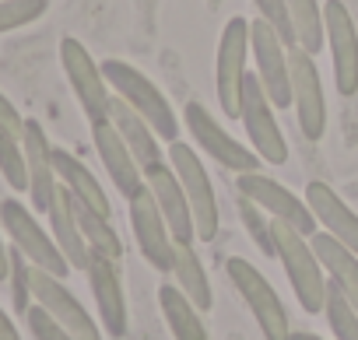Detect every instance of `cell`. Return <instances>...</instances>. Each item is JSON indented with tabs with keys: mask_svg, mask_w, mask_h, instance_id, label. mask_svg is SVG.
<instances>
[{
	"mask_svg": "<svg viewBox=\"0 0 358 340\" xmlns=\"http://www.w3.org/2000/svg\"><path fill=\"white\" fill-rule=\"evenodd\" d=\"M271 232H274V260H281L285 274H288V284L299 298V305L313 316V312H323V298H327V277H323V263L316 260L309 239L302 232H295L292 225L285 221H271Z\"/></svg>",
	"mask_w": 358,
	"mask_h": 340,
	"instance_id": "obj_1",
	"label": "cell"
},
{
	"mask_svg": "<svg viewBox=\"0 0 358 340\" xmlns=\"http://www.w3.org/2000/svg\"><path fill=\"white\" fill-rule=\"evenodd\" d=\"M102 74L109 81V88L130 105L137 109V116H144L151 123V130L162 140H179V119L165 98L162 88H155V81L148 74H141L137 67H130L127 60H102Z\"/></svg>",
	"mask_w": 358,
	"mask_h": 340,
	"instance_id": "obj_2",
	"label": "cell"
},
{
	"mask_svg": "<svg viewBox=\"0 0 358 340\" xmlns=\"http://www.w3.org/2000/svg\"><path fill=\"white\" fill-rule=\"evenodd\" d=\"M169 165H172V172L179 176V183H183V190H187L197 239H201V242H211V239L218 235L222 214H218V197H215V186H211L208 168L201 165V158L194 154V147L183 144V140H172V144H169Z\"/></svg>",
	"mask_w": 358,
	"mask_h": 340,
	"instance_id": "obj_3",
	"label": "cell"
},
{
	"mask_svg": "<svg viewBox=\"0 0 358 340\" xmlns=\"http://www.w3.org/2000/svg\"><path fill=\"white\" fill-rule=\"evenodd\" d=\"M225 274H229V281L236 284V291L243 295V302L250 305V312H253L260 333H264L267 340H288V337H292V330H288V312H285L278 291L271 288V281H267L250 260H243V256H232V260L225 263Z\"/></svg>",
	"mask_w": 358,
	"mask_h": 340,
	"instance_id": "obj_4",
	"label": "cell"
},
{
	"mask_svg": "<svg viewBox=\"0 0 358 340\" xmlns=\"http://www.w3.org/2000/svg\"><path fill=\"white\" fill-rule=\"evenodd\" d=\"M0 225H4V232L11 235V242L29 256L32 267H43L57 277H67V270H71L67 256L60 253L57 239L36 221V214L25 211L22 200H0Z\"/></svg>",
	"mask_w": 358,
	"mask_h": 340,
	"instance_id": "obj_5",
	"label": "cell"
},
{
	"mask_svg": "<svg viewBox=\"0 0 358 340\" xmlns=\"http://www.w3.org/2000/svg\"><path fill=\"white\" fill-rule=\"evenodd\" d=\"M250 53L257 60V77L274 109L292 105V50L264 18L250 22Z\"/></svg>",
	"mask_w": 358,
	"mask_h": 340,
	"instance_id": "obj_6",
	"label": "cell"
},
{
	"mask_svg": "<svg viewBox=\"0 0 358 340\" xmlns=\"http://www.w3.org/2000/svg\"><path fill=\"white\" fill-rule=\"evenodd\" d=\"M239 119L250 133V144L253 151L271 161V165H285L288 161V144H285V133L278 126V116H274V102L267 98L264 84L257 74H246V84H243V109H239Z\"/></svg>",
	"mask_w": 358,
	"mask_h": 340,
	"instance_id": "obj_7",
	"label": "cell"
},
{
	"mask_svg": "<svg viewBox=\"0 0 358 340\" xmlns=\"http://www.w3.org/2000/svg\"><path fill=\"white\" fill-rule=\"evenodd\" d=\"M246 60H250V22L232 18L218 43V102L222 116L239 119L243 109V84H246Z\"/></svg>",
	"mask_w": 358,
	"mask_h": 340,
	"instance_id": "obj_8",
	"label": "cell"
},
{
	"mask_svg": "<svg viewBox=\"0 0 358 340\" xmlns=\"http://www.w3.org/2000/svg\"><path fill=\"white\" fill-rule=\"evenodd\" d=\"M183 116H187V130H190L194 144L204 147L222 168H229V172H260V154L250 151L246 144H239L232 133H225L222 123L201 102H187Z\"/></svg>",
	"mask_w": 358,
	"mask_h": 340,
	"instance_id": "obj_9",
	"label": "cell"
},
{
	"mask_svg": "<svg viewBox=\"0 0 358 340\" xmlns=\"http://www.w3.org/2000/svg\"><path fill=\"white\" fill-rule=\"evenodd\" d=\"M60 64H64V74L88 116V123H99V119H109V81L102 74V67L92 60V53L78 43V39H64L60 43Z\"/></svg>",
	"mask_w": 358,
	"mask_h": 340,
	"instance_id": "obj_10",
	"label": "cell"
},
{
	"mask_svg": "<svg viewBox=\"0 0 358 340\" xmlns=\"http://www.w3.org/2000/svg\"><path fill=\"white\" fill-rule=\"evenodd\" d=\"M236 190H239L243 197H250L257 207H264L271 218H278V221L292 225L295 232H302L306 239H309L313 232H320V221H316V214L309 211V204L299 200L288 186L274 183L271 176H264V172H239Z\"/></svg>",
	"mask_w": 358,
	"mask_h": 340,
	"instance_id": "obj_11",
	"label": "cell"
},
{
	"mask_svg": "<svg viewBox=\"0 0 358 340\" xmlns=\"http://www.w3.org/2000/svg\"><path fill=\"white\" fill-rule=\"evenodd\" d=\"M323 29H327V46L334 60V88L337 95L348 98L358 91V29L341 0H327L323 4Z\"/></svg>",
	"mask_w": 358,
	"mask_h": 340,
	"instance_id": "obj_12",
	"label": "cell"
},
{
	"mask_svg": "<svg viewBox=\"0 0 358 340\" xmlns=\"http://www.w3.org/2000/svg\"><path fill=\"white\" fill-rule=\"evenodd\" d=\"M292 105L299 116V130L306 140H320L327 130V98H323V81L316 71L313 53L292 50Z\"/></svg>",
	"mask_w": 358,
	"mask_h": 340,
	"instance_id": "obj_13",
	"label": "cell"
},
{
	"mask_svg": "<svg viewBox=\"0 0 358 340\" xmlns=\"http://www.w3.org/2000/svg\"><path fill=\"white\" fill-rule=\"evenodd\" d=\"M32 298H36V305H43V309H46L67 333H74L78 340H102L95 319H92V316L85 312V305L67 291L64 277H57V274H50V270H43V267H32Z\"/></svg>",
	"mask_w": 358,
	"mask_h": 340,
	"instance_id": "obj_14",
	"label": "cell"
},
{
	"mask_svg": "<svg viewBox=\"0 0 358 340\" xmlns=\"http://www.w3.org/2000/svg\"><path fill=\"white\" fill-rule=\"evenodd\" d=\"M130 228H134V239H137V249L141 256L162 270V274H172V249H176V239L151 197V190L144 186L134 200H130Z\"/></svg>",
	"mask_w": 358,
	"mask_h": 340,
	"instance_id": "obj_15",
	"label": "cell"
},
{
	"mask_svg": "<svg viewBox=\"0 0 358 340\" xmlns=\"http://www.w3.org/2000/svg\"><path fill=\"white\" fill-rule=\"evenodd\" d=\"M144 186L151 190L169 232L176 242H194L197 239V228H194V211H190V200H187V190L179 183V176L172 172V165L158 161L151 168H144Z\"/></svg>",
	"mask_w": 358,
	"mask_h": 340,
	"instance_id": "obj_16",
	"label": "cell"
},
{
	"mask_svg": "<svg viewBox=\"0 0 358 340\" xmlns=\"http://www.w3.org/2000/svg\"><path fill=\"white\" fill-rule=\"evenodd\" d=\"M92 140H95V151H99V158H102V165H106L113 186H116L127 200H134V197L144 190V168L137 165L130 144L120 137V130H116L109 119L92 123Z\"/></svg>",
	"mask_w": 358,
	"mask_h": 340,
	"instance_id": "obj_17",
	"label": "cell"
},
{
	"mask_svg": "<svg viewBox=\"0 0 358 340\" xmlns=\"http://www.w3.org/2000/svg\"><path fill=\"white\" fill-rule=\"evenodd\" d=\"M22 144H25V161H29V197H32V207L50 214V204L60 190V176L53 168V144L46 140L43 126L36 119L25 123V133H22Z\"/></svg>",
	"mask_w": 358,
	"mask_h": 340,
	"instance_id": "obj_18",
	"label": "cell"
},
{
	"mask_svg": "<svg viewBox=\"0 0 358 340\" xmlns=\"http://www.w3.org/2000/svg\"><path fill=\"white\" fill-rule=\"evenodd\" d=\"M85 274H88V284H92V295H95V305H99L106 333L116 337V340L127 337V298H123L116 260H109L102 253H92V263H88Z\"/></svg>",
	"mask_w": 358,
	"mask_h": 340,
	"instance_id": "obj_19",
	"label": "cell"
},
{
	"mask_svg": "<svg viewBox=\"0 0 358 340\" xmlns=\"http://www.w3.org/2000/svg\"><path fill=\"white\" fill-rule=\"evenodd\" d=\"M306 204H309V211L316 214V221H320L323 232H330V235L341 239L351 253H358V214L334 193V186L313 179V183L306 186Z\"/></svg>",
	"mask_w": 358,
	"mask_h": 340,
	"instance_id": "obj_20",
	"label": "cell"
},
{
	"mask_svg": "<svg viewBox=\"0 0 358 340\" xmlns=\"http://www.w3.org/2000/svg\"><path fill=\"white\" fill-rule=\"evenodd\" d=\"M109 123H113V126L120 130V137L130 144V151H134V158H137L141 168H151V165L165 161V158H162L158 133L151 130V123H148L144 116H137V109H130L120 95H113V102H109Z\"/></svg>",
	"mask_w": 358,
	"mask_h": 340,
	"instance_id": "obj_21",
	"label": "cell"
},
{
	"mask_svg": "<svg viewBox=\"0 0 358 340\" xmlns=\"http://www.w3.org/2000/svg\"><path fill=\"white\" fill-rule=\"evenodd\" d=\"M309 246L316 253V260L323 263L327 270V281H334L348 302L358 309V253H351L341 239H334L330 232H313L309 235Z\"/></svg>",
	"mask_w": 358,
	"mask_h": 340,
	"instance_id": "obj_22",
	"label": "cell"
},
{
	"mask_svg": "<svg viewBox=\"0 0 358 340\" xmlns=\"http://www.w3.org/2000/svg\"><path fill=\"white\" fill-rule=\"evenodd\" d=\"M50 228H53V239L60 246V253L67 256V263L74 270H88L92 263V246L85 242L81 228H78V218H74V204H71V190L60 183L53 204H50Z\"/></svg>",
	"mask_w": 358,
	"mask_h": 340,
	"instance_id": "obj_23",
	"label": "cell"
},
{
	"mask_svg": "<svg viewBox=\"0 0 358 340\" xmlns=\"http://www.w3.org/2000/svg\"><path fill=\"white\" fill-rule=\"evenodd\" d=\"M53 168H57L60 183H64L78 200H85V204H88V207H95L99 214L113 218V204H109V197H106L102 183L88 172V165H85L78 154H71V151H64V147H53Z\"/></svg>",
	"mask_w": 358,
	"mask_h": 340,
	"instance_id": "obj_24",
	"label": "cell"
},
{
	"mask_svg": "<svg viewBox=\"0 0 358 340\" xmlns=\"http://www.w3.org/2000/svg\"><path fill=\"white\" fill-rule=\"evenodd\" d=\"M158 305L165 316V326L172 333V340H211L201 319V309L179 291V284H162L158 288Z\"/></svg>",
	"mask_w": 358,
	"mask_h": 340,
	"instance_id": "obj_25",
	"label": "cell"
},
{
	"mask_svg": "<svg viewBox=\"0 0 358 340\" xmlns=\"http://www.w3.org/2000/svg\"><path fill=\"white\" fill-rule=\"evenodd\" d=\"M172 277H176L179 291H183L201 312H208L215 305V295H211L204 263L194 253V242H176V249H172Z\"/></svg>",
	"mask_w": 358,
	"mask_h": 340,
	"instance_id": "obj_26",
	"label": "cell"
},
{
	"mask_svg": "<svg viewBox=\"0 0 358 340\" xmlns=\"http://www.w3.org/2000/svg\"><path fill=\"white\" fill-rule=\"evenodd\" d=\"M71 204H74L78 228H81L85 242L92 246V253H102V256H109V260L120 263V260H123V242H120V235H116V228H113V218L99 214V211L88 207L85 200H78L74 193H71Z\"/></svg>",
	"mask_w": 358,
	"mask_h": 340,
	"instance_id": "obj_27",
	"label": "cell"
},
{
	"mask_svg": "<svg viewBox=\"0 0 358 340\" xmlns=\"http://www.w3.org/2000/svg\"><path fill=\"white\" fill-rule=\"evenodd\" d=\"M288 15H292V29H295V43L306 53H320L327 43V29H323V8L316 0H288Z\"/></svg>",
	"mask_w": 358,
	"mask_h": 340,
	"instance_id": "obj_28",
	"label": "cell"
},
{
	"mask_svg": "<svg viewBox=\"0 0 358 340\" xmlns=\"http://www.w3.org/2000/svg\"><path fill=\"white\" fill-rule=\"evenodd\" d=\"M0 176L8 179L11 190L25 193L29 190V161H25V144L15 130L0 126Z\"/></svg>",
	"mask_w": 358,
	"mask_h": 340,
	"instance_id": "obj_29",
	"label": "cell"
},
{
	"mask_svg": "<svg viewBox=\"0 0 358 340\" xmlns=\"http://www.w3.org/2000/svg\"><path fill=\"white\" fill-rule=\"evenodd\" d=\"M323 316L334 330V340H358V309L348 302V295L327 281V298H323Z\"/></svg>",
	"mask_w": 358,
	"mask_h": 340,
	"instance_id": "obj_30",
	"label": "cell"
},
{
	"mask_svg": "<svg viewBox=\"0 0 358 340\" xmlns=\"http://www.w3.org/2000/svg\"><path fill=\"white\" fill-rule=\"evenodd\" d=\"M236 204H239V218H243L246 232L253 235V242L260 246V253H264V256H274V232H271V221H274V218H271L264 207H257L250 197H243V193H239Z\"/></svg>",
	"mask_w": 358,
	"mask_h": 340,
	"instance_id": "obj_31",
	"label": "cell"
},
{
	"mask_svg": "<svg viewBox=\"0 0 358 340\" xmlns=\"http://www.w3.org/2000/svg\"><path fill=\"white\" fill-rule=\"evenodd\" d=\"M50 8V0H0V32H15L39 22Z\"/></svg>",
	"mask_w": 358,
	"mask_h": 340,
	"instance_id": "obj_32",
	"label": "cell"
},
{
	"mask_svg": "<svg viewBox=\"0 0 358 340\" xmlns=\"http://www.w3.org/2000/svg\"><path fill=\"white\" fill-rule=\"evenodd\" d=\"M11 302H15V312H29L32 309V263L29 256L15 246L11 249Z\"/></svg>",
	"mask_w": 358,
	"mask_h": 340,
	"instance_id": "obj_33",
	"label": "cell"
},
{
	"mask_svg": "<svg viewBox=\"0 0 358 340\" xmlns=\"http://www.w3.org/2000/svg\"><path fill=\"white\" fill-rule=\"evenodd\" d=\"M257 4V11H260V18L285 39V46L288 50H295L299 43H295V29H292V15H288V0H253Z\"/></svg>",
	"mask_w": 358,
	"mask_h": 340,
	"instance_id": "obj_34",
	"label": "cell"
},
{
	"mask_svg": "<svg viewBox=\"0 0 358 340\" xmlns=\"http://www.w3.org/2000/svg\"><path fill=\"white\" fill-rule=\"evenodd\" d=\"M25 323H29V333H32L36 340H78V337L67 333L43 305H32V309L25 312Z\"/></svg>",
	"mask_w": 358,
	"mask_h": 340,
	"instance_id": "obj_35",
	"label": "cell"
},
{
	"mask_svg": "<svg viewBox=\"0 0 358 340\" xmlns=\"http://www.w3.org/2000/svg\"><path fill=\"white\" fill-rule=\"evenodd\" d=\"M25 123H29V119L15 109V102L0 91V126H8V130H15V133L22 137V133H25Z\"/></svg>",
	"mask_w": 358,
	"mask_h": 340,
	"instance_id": "obj_36",
	"label": "cell"
},
{
	"mask_svg": "<svg viewBox=\"0 0 358 340\" xmlns=\"http://www.w3.org/2000/svg\"><path fill=\"white\" fill-rule=\"evenodd\" d=\"M0 340H22L18 330H15V323H11V316L4 309H0Z\"/></svg>",
	"mask_w": 358,
	"mask_h": 340,
	"instance_id": "obj_37",
	"label": "cell"
},
{
	"mask_svg": "<svg viewBox=\"0 0 358 340\" xmlns=\"http://www.w3.org/2000/svg\"><path fill=\"white\" fill-rule=\"evenodd\" d=\"M11 277V249L0 242V281H8Z\"/></svg>",
	"mask_w": 358,
	"mask_h": 340,
	"instance_id": "obj_38",
	"label": "cell"
},
{
	"mask_svg": "<svg viewBox=\"0 0 358 340\" xmlns=\"http://www.w3.org/2000/svg\"><path fill=\"white\" fill-rule=\"evenodd\" d=\"M288 340H323V337H316V333H306V330H302V333H292Z\"/></svg>",
	"mask_w": 358,
	"mask_h": 340,
	"instance_id": "obj_39",
	"label": "cell"
},
{
	"mask_svg": "<svg viewBox=\"0 0 358 340\" xmlns=\"http://www.w3.org/2000/svg\"><path fill=\"white\" fill-rule=\"evenodd\" d=\"M211 4H222V0H211Z\"/></svg>",
	"mask_w": 358,
	"mask_h": 340,
	"instance_id": "obj_40",
	"label": "cell"
}]
</instances>
